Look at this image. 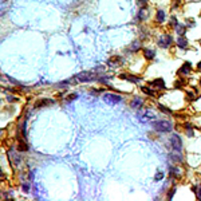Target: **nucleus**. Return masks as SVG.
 I'll use <instances>...</instances> for the list:
<instances>
[{"label": "nucleus", "instance_id": "5701e85b", "mask_svg": "<svg viewBox=\"0 0 201 201\" xmlns=\"http://www.w3.org/2000/svg\"><path fill=\"white\" fill-rule=\"evenodd\" d=\"M181 6H182V0H173L172 1V8L173 10H178Z\"/></svg>", "mask_w": 201, "mask_h": 201}, {"label": "nucleus", "instance_id": "7c9ffc66", "mask_svg": "<svg viewBox=\"0 0 201 201\" xmlns=\"http://www.w3.org/2000/svg\"><path fill=\"white\" fill-rule=\"evenodd\" d=\"M174 193H176V188H172V190H170V193H168V198H172Z\"/></svg>", "mask_w": 201, "mask_h": 201}, {"label": "nucleus", "instance_id": "cd10ccee", "mask_svg": "<svg viewBox=\"0 0 201 201\" xmlns=\"http://www.w3.org/2000/svg\"><path fill=\"white\" fill-rule=\"evenodd\" d=\"M137 1L139 3V6H141V7H146V6H148L149 0H137Z\"/></svg>", "mask_w": 201, "mask_h": 201}, {"label": "nucleus", "instance_id": "f3484780", "mask_svg": "<svg viewBox=\"0 0 201 201\" xmlns=\"http://www.w3.org/2000/svg\"><path fill=\"white\" fill-rule=\"evenodd\" d=\"M142 103H144V100H142L141 98H134V99L132 100V105H130V106H132L133 109H139V107L142 106Z\"/></svg>", "mask_w": 201, "mask_h": 201}, {"label": "nucleus", "instance_id": "c756f323", "mask_svg": "<svg viewBox=\"0 0 201 201\" xmlns=\"http://www.w3.org/2000/svg\"><path fill=\"white\" fill-rule=\"evenodd\" d=\"M186 95H188V99H195V94H193V91H188V93H186Z\"/></svg>", "mask_w": 201, "mask_h": 201}, {"label": "nucleus", "instance_id": "473e14b6", "mask_svg": "<svg viewBox=\"0 0 201 201\" xmlns=\"http://www.w3.org/2000/svg\"><path fill=\"white\" fill-rule=\"evenodd\" d=\"M78 97L76 94H71V95H69V98H67V100H72V99H75V98Z\"/></svg>", "mask_w": 201, "mask_h": 201}, {"label": "nucleus", "instance_id": "e433bc0d", "mask_svg": "<svg viewBox=\"0 0 201 201\" xmlns=\"http://www.w3.org/2000/svg\"><path fill=\"white\" fill-rule=\"evenodd\" d=\"M200 86H201V79H200Z\"/></svg>", "mask_w": 201, "mask_h": 201}, {"label": "nucleus", "instance_id": "7ed1b4c3", "mask_svg": "<svg viewBox=\"0 0 201 201\" xmlns=\"http://www.w3.org/2000/svg\"><path fill=\"white\" fill-rule=\"evenodd\" d=\"M158 47L161 48H169L173 44V36L170 34H162L157 40Z\"/></svg>", "mask_w": 201, "mask_h": 201}, {"label": "nucleus", "instance_id": "6e6552de", "mask_svg": "<svg viewBox=\"0 0 201 201\" xmlns=\"http://www.w3.org/2000/svg\"><path fill=\"white\" fill-rule=\"evenodd\" d=\"M154 19H156V22L160 24V23H163L165 20H166V12L163 10H157L156 11V16H154Z\"/></svg>", "mask_w": 201, "mask_h": 201}, {"label": "nucleus", "instance_id": "f257e3e1", "mask_svg": "<svg viewBox=\"0 0 201 201\" xmlns=\"http://www.w3.org/2000/svg\"><path fill=\"white\" fill-rule=\"evenodd\" d=\"M153 126H154V130H156V132H160V133H169L170 130L173 129V123L166 120L156 121Z\"/></svg>", "mask_w": 201, "mask_h": 201}, {"label": "nucleus", "instance_id": "393cba45", "mask_svg": "<svg viewBox=\"0 0 201 201\" xmlns=\"http://www.w3.org/2000/svg\"><path fill=\"white\" fill-rule=\"evenodd\" d=\"M185 85H186L185 79H178V81H176V87H184Z\"/></svg>", "mask_w": 201, "mask_h": 201}, {"label": "nucleus", "instance_id": "a878e982", "mask_svg": "<svg viewBox=\"0 0 201 201\" xmlns=\"http://www.w3.org/2000/svg\"><path fill=\"white\" fill-rule=\"evenodd\" d=\"M162 177H163V173L158 172L157 174H156V177H154V180H156V181H160V180H162Z\"/></svg>", "mask_w": 201, "mask_h": 201}, {"label": "nucleus", "instance_id": "f8f14e48", "mask_svg": "<svg viewBox=\"0 0 201 201\" xmlns=\"http://www.w3.org/2000/svg\"><path fill=\"white\" fill-rule=\"evenodd\" d=\"M144 57L148 60H153L156 57V51L153 48H144Z\"/></svg>", "mask_w": 201, "mask_h": 201}, {"label": "nucleus", "instance_id": "9b49d317", "mask_svg": "<svg viewBox=\"0 0 201 201\" xmlns=\"http://www.w3.org/2000/svg\"><path fill=\"white\" fill-rule=\"evenodd\" d=\"M192 72V64L189 62H185L180 67V74H184V75H189Z\"/></svg>", "mask_w": 201, "mask_h": 201}, {"label": "nucleus", "instance_id": "4468645a", "mask_svg": "<svg viewBox=\"0 0 201 201\" xmlns=\"http://www.w3.org/2000/svg\"><path fill=\"white\" fill-rule=\"evenodd\" d=\"M54 102L51 99H39L36 100V103H35V107H44V106H50L52 105Z\"/></svg>", "mask_w": 201, "mask_h": 201}, {"label": "nucleus", "instance_id": "c9c22d12", "mask_svg": "<svg viewBox=\"0 0 201 201\" xmlns=\"http://www.w3.org/2000/svg\"><path fill=\"white\" fill-rule=\"evenodd\" d=\"M188 1H197V0H188Z\"/></svg>", "mask_w": 201, "mask_h": 201}, {"label": "nucleus", "instance_id": "ddd939ff", "mask_svg": "<svg viewBox=\"0 0 201 201\" xmlns=\"http://www.w3.org/2000/svg\"><path fill=\"white\" fill-rule=\"evenodd\" d=\"M150 85L154 86L156 88H165V82H163L162 78H158V79H154V81H151Z\"/></svg>", "mask_w": 201, "mask_h": 201}, {"label": "nucleus", "instance_id": "a211bd4d", "mask_svg": "<svg viewBox=\"0 0 201 201\" xmlns=\"http://www.w3.org/2000/svg\"><path fill=\"white\" fill-rule=\"evenodd\" d=\"M121 79H126V81H130V82H133V83H138V82L141 81V78L132 76V75H125V74H122V75H121Z\"/></svg>", "mask_w": 201, "mask_h": 201}, {"label": "nucleus", "instance_id": "1a4fd4ad", "mask_svg": "<svg viewBox=\"0 0 201 201\" xmlns=\"http://www.w3.org/2000/svg\"><path fill=\"white\" fill-rule=\"evenodd\" d=\"M177 46H178L181 50H185L188 47V39L185 38V35H178L177 38Z\"/></svg>", "mask_w": 201, "mask_h": 201}, {"label": "nucleus", "instance_id": "72a5a7b5", "mask_svg": "<svg viewBox=\"0 0 201 201\" xmlns=\"http://www.w3.org/2000/svg\"><path fill=\"white\" fill-rule=\"evenodd\" d=\"M197 70H201V62H198V64H197Z\"/></svg>", "mask_w": 201, "mask_h": 201}, {"label": "nucleus", "instance_id": "6ab92c4d", "mask_svg": "<svg viewBox=\"0 0 201 201\" xmlns=\"http://www.w3.org/2000/svg\"><path fill=\"white\" fill-rule=\"evenodd\" d=\"M139 48H141V42H139V40H134L132 43V46H130L129 50L132 51V52H137Z\"/></svg>", "mask_w": 201, "mask_h": 201}, {"label": "nucleus", "instance_id": "dca6fc26", "mask_svg": "<svg viewBox=\"0 0 201 201\" xmlns=\"http://www.w3.org/2000/svg\"><path fill=\"white\" fill-rule=\"evenodd\" d=\"M177 24H178V19H177L176 16H170V18H169V22H168V28L174 30L177 27Z\"/></svg>", "mask_w": 201, "mask_h": 201}, {"label": "nucleus", "instance_id": "aec40b11", "mask_svg": "<svg viewBox=\"0 0 201 201\" xmlns=\"http://www.w3.org/2000/svg\"><path fill=\"white\" fill-rule=\"evenodd\" d=\"M176 32H177V35H185V32H186V25L185 24H177V27L176 28Z\"/></svg>", "mask_w": 201, "mask_h": 201}, {"label": "nucleus", "instance_id": "39448f33", "mask_svg": "<svg viewBox=\"0 0 201 201\" xmlns=\"http://www.w3.org/2000/svg\"><path fill=\"white\" fill-rule=\"evenodd\" d=\"M103 100L109 105H115V103H120L121 100H122V97L117 94H111V93H107V94L103 95Z\"/></svg>", "mask_w": 201, "mask_h": 201}, {"label": "nucleus", "instance_id": "2eb2a0df", "mask_svg": "<svg viewBox=\"0 0 201 201\" xmlns=\"http://www.w3.org/2000/svg\"><path fill=\"white\" fill-rule=\"evenodd\" d=\"M170 160L174 161V162H182V156L180 151L174 150L173 153H170Z\"/></svg>", "mask_w": 201, "mask_h": 201}, {"label": "nucleus", "instance_id": "bb28decb", "mask_svg": "<svg viewBox=\"0 0 201 201\" xmlns=\"http://www.w3.org/2000/svg\"><path fill=\"white\" fill-rule=\"evenodd\" d=\"M192 190H193V192H195V193H196V196H197V198H201V188H198V190H197V189H196V188H193V189H192Z\"/></svg>", "mask_w": 201, "mask_h": 201}, {"label": "nucleus", "instance_id": "9d476101", "mask_svg": "<svg viewBox=\"0 0 201 201\" xmlns=\"http://www.w3.org/2000/svg\"><path fill=\"white\" fill-rule=\"evenodd\" d=\"M123 60L121 57H118V55H115V57H111L110 59H109V62H107V64L109 66H120V64H122Z\"/></svg>", "mask_w": 201, "mask_h": 201}, {"label": "nucleus", "instance_id": "423d86ee", "mask_svg": "<svg viewBox=\"0 0 201 201\" xmlns=\"http://www.w3.org/2000/svg\"><path fill=\"white\" fill-rule=\"evenodd\" d=\"M148 18H149V8H148V6H146V7H139V11H138V13H137V16H135V22H138V23L145 22Z\"/></svg>", "mask_w": 201, "mask_h": 201}, {"label": "nucleus", "instance_id": "0eeeda50", "mask_svg": "<svg viewBox=\"0 0 201 201\" xmlns=\"http://www.w3.org/2000/svg\"><path fill=\"white\" fill-rule=\"evenodd\" d=\"M8 157H10V161H11V163H12L13 166H16V165H19V162H20V157H19V154L16 153L15 150H10V151H8Z\"/></svg>", "mask_w": 201, "mask_h": 201}, {"label": "nucleus", "instance_id": "412c9836", "mask_svg": "<svg viewBox=\"0 0 201 201\" xmlns=\"http://www.w3.org/2000/svg\"><path fill=\"white\" fill-rule=\"evenodd\" d=\"M18 150H19V151H27V150H28V146H27L25 141L19 139V144H18Z\"/></svg>", "mask_w": 201, "mask_h": 201}, {"label": "nucleus", "instance_id": "2f4dec72", "mask_svg": "<svg viewBox=\"0 0 201 201\" xmlns=\"http://www.w3.org/2000/svg\"><path fill=\"white\" fill-rule=\"evenodd\" d=\"M23 190H24V192H28L30 190V185H28V184H23Z\"/></svg>", "mask_w": 201, "mask_h": 201}, {"label": "nucleus", "instance_id": "c85d7f7f", "mask_svg": "<svg viewBox=\"0 0 201 201\" xmlns=\"http://www.w3.org/2000/svg\"><path fill=\"white\" fill-rule=\"evenodd\" d=\"M158 109H160V110H162L163 113H169V114H170V110H169V109H166V107H163L162 105H158Z\"/></svg>", "mask_w": 201, "mask_h": 201}, {"label": "nucleus", "instance_id": "f704fd0d", "mask_svg": "<svg viewBox=\"0 0 201 201\" xmlns=\"http://www.w3.org/2000/svg\"><path fill=\"white\" fill-rule=\"evenodd\" d=\"M1 134H3V130H0V135H1Z\"/></svg>", "mask_w": 201, "mask_h": 201}, {"label": "nucleus", "instance_id": "20e7f679", "mask_svg": "<svg viewBox=\"0 0 201 201\" xmlns=\"http://www.w3.org/2000/svg\"><path fill=\"white\" fill-rule=\"evenodd\" d=\"M170 142V146H172L173 150H177V151H181L182 149V139L178 134H172L169 138Z\"/></svg>", "mask_w": 201, "mask_h": 201}, {"label": "nucleus", "instance_id": "f03ea898", "mask_svg": "<svg viewBox=\"0 0 201 201\" xmlns=\"http://www.w3.org/2000/svg\"><path fill=\"white\" fill-rule=\"evenodd\" d=\"M97 79V75H95L94 72H90V71H82L79 72L78 75H75L74 81L75 83H85V82H91Z\"/></svg>", "mask_w": 201, "mask_h": 201}, {"label": "nucleus", "instance_id": "4be33fe9", "mask_svg": "<svg viewBox=\"0 0 201 201\" xmlns=\"http://www.w3.org/2000/svg\"><path fill=\"white\" fill-rule=\"evenodd\" d=\"M145 118H146L148 121L154 120V118H156V114H154L151 110H146V111H145Z\"/></svg>", "mask_w": 201, "mask_h": 201}, {"label": "nucleus", "instance_id": "b1692460", "mask_svg": "<svg viewBox=\"0 0 201 201\" xmlns=\"http://www.w3.org/2000/svg\"><path fill=\"white\" fill-rule=\"evenodd\" d=\"M142 91H144L146 95H149V97H154V91L151 90V88H149V87H142Z\"/></svg>", "mask_w": 201, "mask_h": 201}]
</instances>
